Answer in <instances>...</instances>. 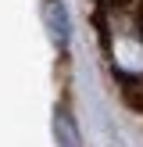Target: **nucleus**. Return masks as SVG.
Wrapping results in <instances>:
<instances>
[{"label":"nucleus","instance_id":"nucleus-1","mask_svg":"<svg viewBox=\"0 0 143 147\" xmlns=\"http://www.w3.org/2000/svg\"><path fill=\"white\" fill-rule=\"evenodd\" d=\"M39 14H43V29H47L50 43L57 54H64L72 43V14L64 0H39Z\"/></svg>","mask_w":143,"mask_h":147},{"label":"nucleus","instance_id":"nucleus-2","mask_svg":"<svg viewBox=\"0 0 143 147\" xmlns=\"http://www.w3.org/2000/svg\"><path fill=\"white\" fill-rule=\"evenodd\" d=\"M54 140L57 147H82V136H79V122L68 108H57L54 111Z\"/></svg>","mask_w":143,"mask_h":147},{"label":"nucleus","instance_id":"nucleus-3","mask_svg":"<svg viewBox=\"0 0 143 147\" xmlns=\"http://www.w3.org/2000/svg\"><path fill=\"white\" fill-rule=\"evenodd\" d=\"M140 18H143V4H140Z\"/></svg>","mask_w":143,"mask_h":147}]
</instances>
